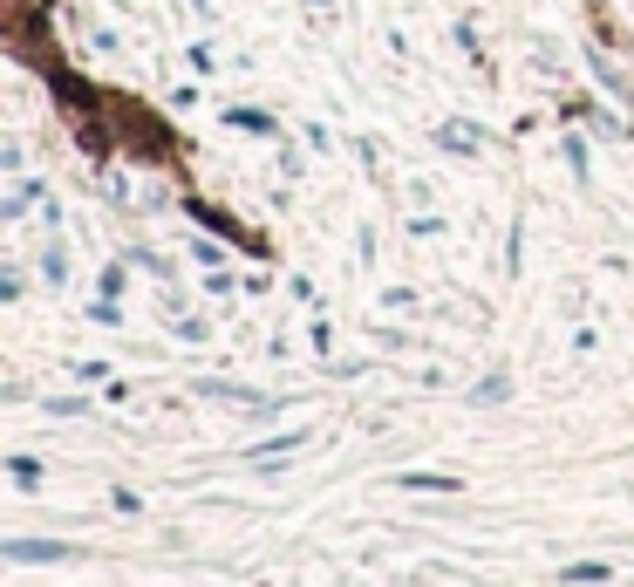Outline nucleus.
Returning <instances> with one entry per match:
<instances>
[{
    "instance_id": "1",
    "label": "nucleus",
    "mask_w": 634,
    "mask_h": 587,
    "mask_svg": "<svg viewBox=\"0 0 634 587\" xmlns=\"http://www.w3.org/2000/svg\"><path fill=\"white\" fill-rule=\"evenodd\" d=\"M7 560H69L62 540H7Z\"/></svg>"
},
{
    "instance_id": "2",
    "label": "nucleus",
    "mask_w": 634,
    "mask_h": 587,
    "mask_svg": "<svg viewBox=\"0 0 634 587\" xmlns=\"http://www.w3.org/2000/svg\"><path fill=\"white\" fill-rule=\"evenodd\" d=\"M614 567H600V560H580V567H566V581L573 587H594V581H607Z\"/></svg>"
}]
</instances>
